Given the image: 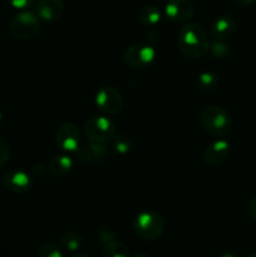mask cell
Masks as SVG:
<instances>
[{"label":"cell","mask_w":256,"mask_h":257,"mask_svg":"<svg viewBox=\"0 0 256 257\" xmlns=\"http://www.w3.org/2000/svg\"><path fill=\"white\" fill-rule=\"evenodd\" d=\"M210 39L205 28L197 23L183 25L177 35V45L180 52L190 59L202 58L210 50Z\"/></svg>","instance_id":"cell-1"},{"label":"cell","mask_w":256,"mask_h":257,"mask_svg":"<svg viewBox=\"0 0 256 257\" xmlns=\"http://www.w3.org/2000/svg\"><path fill=\"white\" fill-rule=\"evenodd\" d=\"M201 125L208 135L217 138H225L232 131L231 114L221 105L208 104L201 109L198 115Z\"/></svg>","instance_id":"cell-2"},{"label":"cell","mask_w":256,"mask_h":257,"mask_svg":"<svg viewBox=\"0 0 256 257\" xmlns=\"http://www.w3.org/2000/svg\"><path fill=\"white\" fill-rule=\"evenodd\" d=\"M166 228L165 218L155 211H142L133 221V230L142 240L155 241L163 235Z\"/></svg>","instance_id":"cell-3"},{"label":"cell","mask_w":256,"mask_h":257,"mask_svg":"<svg viewBox=\"0 0 256 257\" xmlns=\"http://www.w3.org/2000/svg\"><path fill=\"white\" fill-rule=\"evenodd\" d=\"M10 35L14 39L25 40L33 38L40 29V18L38 17L37 13L30 12V10H24L15 15L9 23Z\"/></svg>","instance_id":"cell-4"},{"label":"cell","mask_w":256,"mask_h":257,"mask_svg":"<svg viewBox=\"0 0 256 257\" xmlns=\"http://www.w3.org/2000/svg\"><path fill=\"white\" fill-rule=\"evenodd\" d=\"M84 136L89 142L107 143L115 136V124L105 115H93L84 123Z\"/></svg>","instance_id":"cell-5"},{"label":"cell","mask_w":256,"mask_h":257,"mask_svg":"<svg viewBox=\"0 0 256 257\" xmlns=\"http://www.w3.org/2000/svg\"><path fill=\"white\" fill-rule=\"evenodd\" d=\"M156 58V50L152 45L137 43L125 48L123 62L132 69H145L150 67Z\"/></svg>","instance_id":"cell-6"},{"label":"cell","mask_w":256,"mask_h":257,"mask_svg":"<svg viewBox=\"0 0 256 257\" xmlns=\"http://www.w3.org/2000/svg\"><path fill=\"white\" fill-rule=\"evenodd\" d=\"M95 105L107 115H117L124 107V100L118 89L112 85H103L95 93Z\"/></svg>","instance_id":"cell-7"},{"label":"cell","mask_w":256,"mask_h":257,"mask_svg":"<svg viewBox=\"0 0 256 257\" xmlns=\"http://www.w3.org/2000/svg\"><path fill=\"white\" fill-rule=\"evenodd\" d=\"M2 186L15 195H24L32 190L33 176L20 168H10L3 173Z\"/></svg>","instance_id":"cell-8"},{"label":"cell","mask_w":256,"mask_h":257,"mask_svg":"<svg viewBox=\"0 0 256 257\" xmlns=\"http://www.w3.org/2000/svg\"><path fill=\"white\" fill-rule=\"evenodd\" d=\"M55 143L64 152H77L80 145V132L72 122H65L55 132Z\"/></svg>","instance_id":"cell-9"},{"label":"cell","mask_w":256,"mask_h":257,"mask_svg":"<svg viewBox=\"0 0 256 257\" xmlns=\"http://www.w3.org/2000/svg\"><path fill=\"white\" fill-rule=\"evenodd\" d=\"M231 153V146L223 138H218V140L211 142L207 147L203 151V162L211 167H216L220 166L230 157Z\"/></svg>","instance_id":"cell-10"},{"label":"cell","mask_w":256,"mask_h":257,"mask_svg":"<svg viewBox=\"0 0 256 257\" xmlns=\"http://www.w3.org/2000/svg\"><path fill=\"white\" fill-rule=\"evenodd\" d=\"M166 17L175 23H186L195 14L191 0H168L165 5Z\"/></svg>","instance_id":"cell-11"},{"label":"cell","mask_w":256,"mask_h":257,"mask_svg":"<svg viewBox=\"0 0 256 257\" xmlns=\"http://www.w3.org/2000/svg\"><path fill=\"white\" fill-rule=\"evenodd\" d=\"M35 13L40 20L54 22L64 13V3L62 0H38Z\"/></svg>","instance_id":"cell-12"},{"label":"cell","mask_w":256,"mask_h":257,"mask_svg":"<svg viewBox=\"0 0 256 257\" xmlns=\"http://www.w3.org/2000/svg\"><path fill=\"white\" fill-rule=\"evenodd\" d=\"M236 22L231 15H220L211 25V35L215 39L227 40L235 34Z\"/></svg>","instance_id":"cell-13"},{"label":"cell","mask_w":256,"mask_h":257,"mask_svg":"<svg viewBox=\"0 0 256 257\" xmlns=\"http://www.w3.org/2000/svg\"><path fill=\"white\" fill-rule=\"evenodd\" d=\"M78 160L82 163H90L97 162V161L103 160L108 155V147L105 143H95L90 142L84 147L79 148L77 151Z\"/></svg>","instance_id":"cell-14"},{"label":"cell","mask_w":256,"mask_h":257,"mask_svg":"<svg viewBox=\"0 0 256 257\" xmlns=\"http://www.w3.org/2000/svg\"><path fill=\"white\" fill-rule=\"evenodd\" d=\"M74 162L72 157L67 155H55L53 156L48 163V171L54 177H63L72 171Z\"/></svg>","instance_id":"cell-15"},{"label":"cell","mask_w":256,"mask_h":257,"mask_svg":"<svg viewBox=\"0 0 256 257\" xmlns=\"http://www.w3.org/2000/svg\"><path fill=\"white\" fill-rule=\"evenodd\" d=\"M137 18L140 23L145 27H156L161 22V10L155 5H143L137 13Z\"/></svg>","instance_id":"cell-16"},{"label":"cell","mask_w":256,"mask_h":257,"mask_svg":"<svg viewBox=\"0 0 256 257\" xmlns=\"http://www.w3.org/2000/svg\"><path fill=\"white\" fill-rule=\"evenodd\" d=\"M103 257H128L130 251L128 247L123 242L118 241L117 238L112 241H108L107 243L103 245L102 248Z\"/></svg>","instance_id":"cell-17"},{"label":"cell","mask_w":256,"mask_h":257,"mask_svg":"<svg viewBox=\"0 0 256 257\" xmlns=\"http://www.w3.org/2000/svg\"><path fill=\"white\" fill-rule=\"evenodd\" d=\"M59 242L62 248L69 251V252H75V251H78L82 247L83 237L77 231H68V232H65L60 237Z\"/></svg>","instance_id":"cell-18"},{"label":"cell","mask_w":256,"mask_h":257,"mask_svg":"<svg viewBox=\"0 0 256 257\" xmlns=\"http://www.w3.org/2000/svg\"><path fill=\"white\" fill-rule=\"evenodd\" d=\"M198 88L203 92H211V90H215L218 87V75L213 72H203L201 73L200 77L197 79Z\"/></svg>","instance_id":"cell-19"},{"label":"cell","mask_w":256,"mask_h":257,"mask_svg":"<svg viewBox=\"0 0 256 257\" xmlns=\"http://www.w3.org/2000/svg\"><path fill=\"white\" fill-rule=\"evenodd\" d=\"M110 142H112L113 150H114V152H117L118 155H125V153L130 152L131 148H132V142H131V140L123 135H115Z\"/></svg>","instance_id":"cell-20"},{"label":"cell","mask_w":256,"mask_h":257,"mask_svg":"<svg viewBox=\"0 0 256 257\" xmlns=\"http://www.w3.org/2000/svg\"><path fill=\"white\" fill-rule=\"evenodd\" d=\"M210 52L217 59H223V58H226L230 54L231 48L226 40L216 39L212 44H210Z\"/></svg>","instance_id":"cell-21"},{"label":"cell","mask_w":256,"mask_h":257,"mask_svg":"<svg viewBox=\"0 0 256 257\" xmlns=\"http://www.w3.org/2000/svg\"><path fill=\"white\" fill-rule=\"evenodd\" d=\"M38 257H63L62 247L52 242L44 243L37 251Z\"/></svg>","instance_id":"cell-22"},{"label":"cell","mask_w":256,"mask_h":257,"mask_svg":"<svg viewBox=\"0 0 256 257\" xmlns=\"http://www.w3.org/2000/svg\"><path fill=\"white\" fill-rule=\"evenodd\" d=\"M95 236H97V240L99 241L100 243H103V245L107 243L108 241H112L114 240V238H117V235H115L114 231L110 227H105V226L98 227L97 231H95Z\"/></svg>","instance_id":"cell-23"},{"label":"cell","mask_w":256,"mask_h":257,"mask_svg":"<svg viewBox=\"0 0 256 257\" xmlns=\"http://www.w3.org/2000/svg\"><path fill=\"white\" fill-rule=\"evenodd\" d=\"M10 158V148L7 141L0 137V168L4 167Z\"/></svg>","instance_id":"cell-24"},{"label":"cell","mask_w":256,"mask_h":257,"mask_svg":"<svg viewBox=\"0 0 256 257\" xmlns=\"http://www.w3.org/2000/svg\"><path fill=\"white\" fill-rule=\"evenodd\" d=\"M5 2L15 9H27L34 4L35 0H5Z\"/></svg>","instance_id":"cell-25"},{"label":"cell","mask_w":256,"mask_h":257,"mask_svg":"<svg viewBox=\"0 0 256 257\" xmlns=\"http://www.w3.org/2000/svg\"><path fill=\"white\" fill-rule=\"evenodd\" d=\"M45 172H47V167L43 163H37V165L33 166L30 175L35 178H42L45 175Z\"/></svg>","instance_id":"cell-26"},{"label":"cell","mask_w":256,"mask_h":257,"mask_svg":"<svg viewBox=\"0 0 256 257\" xmlns=\"http://www.w3.org/2000/svg\"><path fill=\"white\" fill-rule=\"evenodd\" d=\"M248 213H250V217L256 222V196L251 198L248 203Z\"/></svg>","instance_id":"cell-27"},{"label":"cell","mask_w":256,"mask_h":257,"mask_svg":"<svg viewBox=\"0 0 256 257\" xmlns=\"http://www.w3.org/2000/svg\"><path fill=\"white\" fill-rule=\"evenodd\" d=\"M235 3H237V4L240 5H250L252 4V3H255L256 0H233Z\"/></svg>","instance_id":"cell-28"},{"label":"cell","mask_w":256,"mask_h":257,"mask_svg":"<svg viewBox=\"0 0 256 257\" xmlns=\"http://www.w3.org/2000/svg\"><path fill=\"white\" fill-rule=\"evenodd\" d=\"M2 122H3V112L0 110V124H2Z\"/></svg>","instance_id":"cell-29"}]
</instances>
